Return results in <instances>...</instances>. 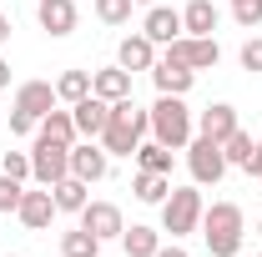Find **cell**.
I'll return each instance as SVG.
<instances>
[{
    "mask_svg": "<svg viewBox=\"0 0 262 257\" xmlns=\"http://www.w3.org/2000/svg\"><path fill=\"white\" fill-rule=\"evenodd\" d=\"M146 131H151V111H141L131 96H121V101H111V121L101 131V146H106V157H136Z\"/></svg>",
    "mask_w": 262,
    "mask_h": 257,
    "instance_id": "obj_1",
    "label": "cell"
},
{
    "mask_svg": "<svg viewBox=\"0 0 262 257\" xmlns=\"http://www.w3.org/2000/svg\"><path fill=\"white\" fill-rule=\"evenodd\" d=\"M202 237H207V257H237L242 237H247V217L237 202H212L202 212Z\"/></svg>",
    "mask_w": 262,
    "mask_h": 257,
    "instance_id": "obj_2",
    "label": "cell"
},
{
    "mask_svg": "<svg viewBox=\"0 0 262 257\" xmlns=\"http://www.w3.org/2000/svg\"><path fill=\"white\" fill-rule=\"evenodd\" d=\"M192 136H196V121L187 111V101L182 96H157V106H151V141H162L171 152H187Z\"/></svg>",
    "mask_w": 262,
    "mask_h": 257,
    "instance_id": "obj_3",
    "label": "cell"
},
{
    "mask_svg": "<svg viewBox=\"0 0 262 257\" xmlns=\"http://www.w3.org/2000/svg\"><path fill=\"white\" fill-rule=\"evenodd\" d=\"M202 212H207V202H202V187H171L162 202V232H171V242H182L187 232L202 227Z\"/></svg>",
    "mask_w": 262,
    "mask_h": 257,
    "instance_id": "obj_4",
    "label": "cell"
},
{
    "mask_svg": "<svg viewBox=\"0 0 262 257\" xmlns=\"http://www.w3.org/2000/svg\"><path fill=\"white\" fill-rule=\"evenodd\" d=\"M187 172H192L196 187H217V182L227 177V152H222V141L192 136V141H187Z\"/></svg>",
    "mask_w": 262,
    "mask_h": 257,
    "instance_id": "obj_5",
    "label": "cell"
},
{
    "mask_svg": "<svg viewBox=\"0 0 262 257\" xmlns=\"http://www.w3.org/2000/svg\"><path fill=\"white\" fill-rule=\"evenodd\" d=\"M61 177H71V146L35 136V146H31V182H40V187H56Z\"/></svg>",
    "mask_w": 262,
    "mask_h": 257,
    "instance_id": "obj_6",
    "label": "cell"
},
{
    "mask_svg": "<svg viewBox=\"0 0 262 257\" xmlns=\"http://www.w3.org/2000/svg\"><path fill=\"white\" fill-rule=\"evenodd\" d=\"M166 56L182 66H192V71H212V66L222 61V46H217V35H177L171 46H166Z\"/></svg>",
    "mask_w": 262,
    "mask_h": 257,
    "instance_id": "obj_7",
    "label": "cell"
},
{
    "mask_svg": "<svg viewBox=\"0 0 262 257\" xmlns=\"http://www.w3.org/2000/svg\"><path fill=\"white\" fill-rule=\"evenodd\" d=\"M81 227H86L91 237H101V242H111V237L126 232V217H121L116 202H86V207H81Z\"/></svg>",
    "mask_w": 262,
    "mask_h": 257,
    "instance_id": "obj_8",
    "label": "cell"
},
{
    "mask_svg": "<svg viewBox=\"0 0 262 257\" xmlns=\"http://www.w3.org/2000/svg\"><path fill=\"white\" fill-rule=\"evenodd\" d=\"M106 172H111V157H106V146L81 136V141L71 146V177H81V182H101Z\"/></svg>",
    "mask_w": 262,
    "mask_h": 257,
    "instance_id": "obj_9",
    "label": "cell"
},
{
    "mask_svg": "<svg viewBox=\"0 0 262 257\" xmlns=\"http://www.w3.org/2000/svg\"><path fill=\"white\" fill-rule=\"evenodd\" d=\"M15 217H20V227H31V232H46V227L56 222V197H51V187H40V182H35V192L20 197Z\"/></svg>",
    "mask_w": 262,
    "mask_h": 257,
    "instance_id": "obj_10",
    "label": "cell"
},
{
    "mask_svg": "<svg viewBox=\"0 0 262 257\" xmlns=\"http://www.w3.org/2000/svg\"><path fill=\"white\" fill-rule=\"evenodd\" d=\"M56 106H61V101H56V86H51V81H20V86H15V111H26L35 126H40V116L56 111Z\"/></svg>",
    "mask_w": 262,
    "mask_h": 257,
    "instance_id": "obj_11",
    "label": "cell"
},
{
    "mask_svg": "<svg viewBox=\"0 0 262 257\" xmlns=\"http://www.w3.org/2000/svg\"><path fill=\"white\" fill-rule=\"evenodd\" d=\"M141 35L151 40V46H171L182 31V10H171V5H146V20H141Z\"/></svg>",
    "mask_w": 262,
    "mask_h": 257,
    "instance_id": "obj_12",
    "label": "cell"
},
{
    "mask_svg": "<svg viewBox=\"0 0 262 257\" xmlns=\"http://www.w3.org/2000/svg\"><path fill=\"white\" fill-rule=\"evenodd\" d=\"M151 81H157V96H187L192 81H196V71L182 66V61H171V56H162V61L151 66Z\"/></svg>",
    "mask_w": 262,
    "mask_h": 257,
    "instance_id": "obj_13",
    "label": "cell"
},
{
    "mask_svg": "<svg viewBox=\"0 0 262 257\" xmlns=\"http://www.w3.org/2000/svg\"><path fill=\"white\" fill-rule=\"evenodd\" d=\"M35 15H40V31L46 35H71L76 31V20H81V10H76V0H40L35 5Z\"/></svg>",
    "mask_w": 262,
    "mask_h": 257,
    "instance_id": "obj_14",
    "label": "cell"
},
{
    "mask_svg": "<svg viewBox=\"0 0 262 257\" xmlns=\"http://www.w3.org/2000/svg\"><path fill=\"white\" fill-rule=\"evenodd\" d=\"M71 116H76V131H81L86 141H101V131H106V121H111V101L86 96V101L71 106Z\"/></svg>",
    "mask_w": 262,
    "mask_h": 257,
    "instance_id": "obj_15",
    "label": "cell"
},
{
    "mask_svg": "<svg viewBox=\"0 0 262 257\" xmlns=\"http://www.w3.org/2000/svg\"><path fill=\"white\" fill-rule=\"evenodd\" d=\"M232 131H237V106L227 101H212L202 116H196V136H212V141H227Z\"/></svg>",
    "mask_w": 262,
    "mask_h": 257,
    "instance_id": "obj_16",
    "label": "cell"
},
{
    "mask_svg": "<svg viewBox=\"0 0 262 257\" xmlns=\"http://www.w3.org/2000/svg\"><path fill=\"white\" fill-rule=\"evenodd\" d=\"M116 66H121V71H151V66H157V46H151L141 31L126 35V40L116 46Z\"/></svg>",
    "mask_w": 262,
    "mask_h": 257,
    "instance_id": "obj_17",
    "label": "cell"
},
{
    "mask_svg": "<svg viewBox=\"0 0 262 257\" xmlns=\"http://www.w3.org/2000/svg\"><path fill=\"white\" fill-rule=\"evenodd\" d=\"M166 192H171V177H166V172H146V166H141V172L131 177V197L146 202V207H162Z\"/></svg>",
    "mask_w": 262,
    "mask_h": 257,
    "instance_id": "obj_18",
    "label": "cell"
},
{
    "mask_svg": "<svg viewBox=\"0 0 262 257\" xmlns=\"http://www.w3.org/2000/svg\"><path fill=\"white\" fill-rule=\"evenodd\" d=\"M91 96H101V101H121V96H131V71H121V66L91 71Z\"/></svg>",
    "mask_w": 262,
    "mask_h": 257,
    "instance_id": "obj_19",
    "label": "cell"
},
{
    "mask_svg": "<svg viewBox=\"0 0 262 257\" xmlns=\"http://www.w3.org/2000/svg\"><path fill=\"white\" fill-rule=\"evenodd\" d=\"M217 20H222V10L212 0H187V10H182V31L187 35H212Z\"/></svg>",
    "mask_w": 262,
    "mask_h": 257,
    "instance_id": "obj_20",
    "label": "cell"
},
{
    "mask_svg": "<svg viewBox=\"0 0 262 257\" xmlns=\"http://www.w3.org/2000/svg\"><path fill=\"white\" fill-rule=\"evenodd\" d=\"M35 136H46V141H61V146H76V136H81V131H76V116L56 106V111H46V116H40Z\"/></svg>",
    "mask_w": 262,
    "mask_h": 257,
    "instance_id": "obj_21",
    "label": "cell"
},
{
    "mask_svg": "<svg viewBox=\"0 0 262 257\" xmlns=\"http://www.w3.org/2000/svg\"><path fill=\"white\" fill-rule=\"evenodd\" d=\"M86 192H91V182H81V177H61V182L51 187V197H56V212H76V217H81V207L91 202Z\"/></svg>",
    "mask_w": 262,
    "mask_h": 257,
    "instance_id": "obj_22",
    "label": "cell"
},
{
    "mask_svg": "<svg viewBox=\"0 0 262 257\" xmlns=\"http://www.w3.org/2000/svg\"><path fill=\"white\" fill-rule=\"evenodd\" d=\"M91 96V71H61L56 76V101H66V106H76V101Z\"/></svg>",
    "mask_w": 262,
    "mask_h": 257,
    "instance_id": "obj_23",
    "label": "cell"
},
{
    "mask_svg": "<svg viewBox=\"0 0 262 257\" xmlns=\"http://www.w3.org/2000/svg\"><path fill=\"white\" fill-rule=\"evenodd\" d=\"M121 247H126V257H157L162 232H157V227H126V232H121Z\"/></svg>",
    "mask_w": 262,
    "mask_h": 257,
    "instance_id": "obj_24",
    "label": "cell"
},
{
    "mask_svg": "<svg viewBox=\"0 0 262 257\" xmlns=\"http://www.w3.org/2000/svg\"><path fill=\"white\" fill-rule=\"evenodd\" d=\"M61 257H101V237H91L86 227L61 232Z\"/></svg>",
    "mask_w": 262,
    "mask_h": 257,
    "instance_id": "obj_25",
    "label": "cell"
},
{
    "mask_svg": "<svg viewBox=\"0 0 262 257\" xmlns=\"http://www.w3.org/2000/svg\"><path fill=\"white\" fill-rule=\"evenodd\" d=\"M136 161H141L146 172H166V177H171V146H162V141H141V146H136Z\"/></svg>",
    "mask_w": 262,
    "mask_h": 257,
    "instance_id": "obj_26",
    "label": "cell"
},
{
    "mask_svg": "<svg viewBox=\"0 0 262 257\" xmlns=\"http://www.w3.org/2000/svg\"><path fill=\"white\" fill-rule=\"evenodd\" d=\"M91 5H96V20H106V26H126L136 10V0H91Z\"/></svg>",
    "mask_w": 262,
    "mask_h": 257,
    "instance_id": "obj_27",
    "label": "cell"
},
{
    "mask_svg": "<svg viewBox=\"0 0 262 257\" xmlns=\"http://www.w3.org/2000/svg\"><path fill=\"white\" fill-rule=\"evenodd\" d=\"M252 146H257V141H252L247 131L237 126V131L227 136V141H222V152H227V166H247V157H252Z\"/></svg>",
    "mask_w": 262,
    "mask_h": 257,
    "instance_id": "obj_28",
    "label": "cell"
},
{
    "mask_svg": "<svg viewBox=\"0 0 262 257\" xmlns=\"http://www.w3.org/2000/svg\"><path fill=\"white\" fill-rule=\"evenodd\" d=\"M232 15H237L242 31H257L262 26V0H232Z\"/></svg>",
    "mask_w": 262,
    "mask_h": 257,
    "instance_id": "obj_29",
    "label": "cell"
},
{
    "mask_svg": "<svg viewBox=\"0 0 262 257\" xmlns=\"http://www.w3.org/2000/svg\"><path fill=\"white\" fill-rule=\"evenodd\" d=\"M237 61H242V71H252V76H262V35H247V40H242Z\"/></svg>",
    "mask_w": 262,
    "mask_h": 257,
    "instance_id": "obj_30",
    "label": "cell"
},
{
    "mask_svg": "<svg viewBox=\"0 0 262 257\" xmlns=\"http://www.w3.org/2000/svg\"><path fill=\"white\" fill-rule=\"evenodd\" d=\"M20 197H26V182H15V177H5V172H0V212H15V207H20Z\"/></svg>",
    "mask_w": 262,
    "mask_h": 257,
    "instance_id": "obj_31",
    "label": "cell"
},
{
    "mask_svg": "<svg viewBox=\"0 0 262 257\" xmlns=\"http://www.w3.org/2000/svg\"><path fill=\"white\" fill-rule=\"evenodd\" d=\"M0 172H5V177H15V182H26V177H31V152H5Z\"/></svg>",
    "mask_w": 262,
    "mask_h": 257,
    "instance_id": "obj_32",
    "label": "cell"
},
{
    "mask_svg": "<svg viewBox=\"0 0 262 257\" xmlns=\"http://www.w3.org/2000/svg\"><path fill=\"white\" fill-rule=\"evenodd\" d=\"M31 131H35V121L26 116V111H15V106H10V136H31Z\"/></svg>",
    "mask_w": 262,
    "mask_h": 257,
    "instance_id": "obj_33",
    "label": "cell"
},
{
    "mask_svg": "<svg viewBox=\"0 0 262 257\" xmlns=\"http://www.w3.org/2000/svg\"><path fill=\"white\" fill-rule=\"evenodd\" d=\"M242 172H247V177H262V141L252 146V157H247V166H242Z\"/></svg>",
    "mask_w": 262,
    "mask_h": 257,
    "instance_id": "obj_34",
    "label": "cell"
},
{
    "mask_svg": "<svg viewBox=\"0 0 262 257\" xmlns=\"http://www.w3.org/2000/svg\"><path fill=\"white\" fill-rule=\"evenodd\" d=\"M157 257H192V252H187L182 242H166V247H157Z\"/></svg>",
    "mask_w": 262,
    "mask_h": 257,
    "instance_id": "obj_35",
    "label": "cell"
},
{
    "mask_svg": "<svg viewBox=\"0 0 262 257\" xmlns=\"http://www.w3.org/2000/svg\"><path fill=\"white\" fill-rule=\"evenodd\" d=\"M5 86H10V61L0 56V91H5Z\"/></svg>",
    "mask_w": 262,
    "mask_h": 257,
    "instance_id": "obj_36",
    "label": "cell"
},
{
    "mask_svg": "<svg viewBox=\"0 0 262 257\" xmlns=\"http://www.w3.org/2000/svg\"><path fill=\"white\" fill-rule=\"evenodd\" d=\"M10 40V15H0V46Z\"/></svg>",
    "mask_w": 262,
    "mask_h": 257,
    "instance_id": "obj_37",
    "label": "cell"
},
{
    "mask_svg": "<svg viewBox=\"0 0 262 257\" xmlns=\"http://www.w3.org/2000/svg\"><path fill=\"white\" fill-rule=\"evenodd\" d=\"M136 5H162V0H136Z\"/></svg>",
    "mask_w": 262,
    "mask_h": 257,
    "instance_id": "obj_38",
    "label": "cell"
},
{
    "mask_svg": "<svg viewBox=\"0 0 262 257\" xmlns=\"http://www.w3.org/2000/svg\"><path fill=\"white\" fill-rule=\"evenodd\" d=\"M5 257H20V252H5Z\"/></svg>",
    "mask_w": 262,
    "mask_h": 257,
    "instance_id": "obj_39",
    "label": "cell"
},
{
    "mask_svg": "<svg viewBox=\"0 0 262 257\" xmlns=\"http://www.w3.org/2000/svg\"><path fill=\"white\" fill-rule=\"evenodd\" d=\"M257 237H262V222H257Z\"/></svg>",
    "mask_w": 262,
    "mask_h": 257,
    "instance_id": "obj_40",
    "label": "cell"
},
{
    "mask_svg": "<svg viewBox=\"0 0 262 257\" xmlns=\"http://www.w3.org/2000/svg\"><path fill=\"white\" fill-rule=\"evenodd\" d=\"M35 5H40V0H35Z\"/></svg>",
    "mask_w": 262,
    "mask_h": 257,
    "instance_id": "obj_41",
    "label": "cell"
},
{
    "mask_svg": "<svg viewBox=\"0 0 262 257\" xmlns=\"http://www.w3.org/2000/svg\"><path fill=\"white\" fill-rule=\"evenodd\" d=\"M257 182H262V177H257Z\"/></svg>",
    "mask_w": 262,
    "mask_h": 257,
    "instance_id": "obj_42",
    "label": "cell"
},
{
    "mask_svg": "<svg viewBox=\"0 0 262 257\" xmlns=\"http://www.w3.org/2000/svg\"><path fill=\"white\" fill-rule=\"evenodd\" d=\"M257 257H262V252H257Z\"/></svg>",
    "mask_w": 262,
    "mask_h": 257,
    "instance_id": "obj_43",
    "label": "cell"
}]
</instances>
